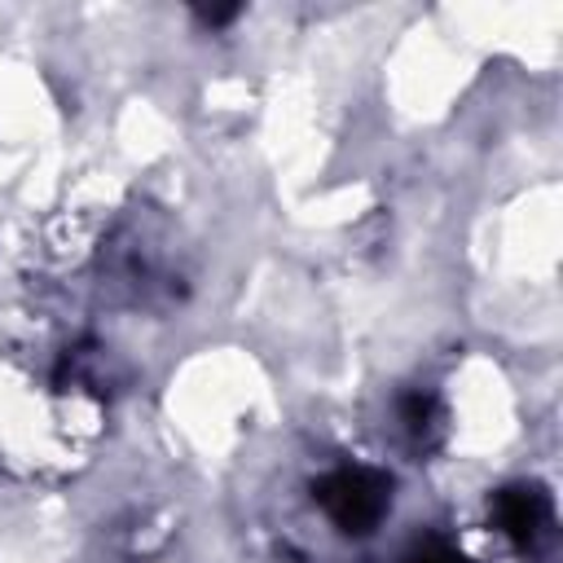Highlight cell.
Here are the masks:
<instances>
[{
  "label": "cell",
  "instance_id": "obj_2",
  "mask_svg": "<svg viewBox=\"0 0 563 563\" xmlns=\"http://www.w3.org/2000/svg\"><path fill=\"white\" fill-rule=\"evenodd\" d=\"M497 528L523 550L537 554L554 541V506L541 488H506L497 497Z\"/></svg>",
  "mask_w": 563,
  "mask_h": 563
},
{
  "label": "cell",
  "instance_id": "obj_1",
  "mask_svg": "<svg viewBox=\"0 0 563 563\" xmlns=\"http://www.w3.org/2000/svg\"><path fill=\"white\" fill-rule=\"evenodd\" d=\"M387 475L369 471V466H339L317 484V501L321 510L343 528V532H374V523L387 515Z\"/></svg>",
  "mask_w": 563,
  "mask_h": 563
},
{
  "label": "cell",
  "instance_id": "obj_3",
  "mask_svg": "<svg viewBox=\"0 0 563 563\" xmlns=\"http://www.w3.org/2000/svg\"><path fill=\"white\" fill-rule=\"evenodd\" d=\"M409 563H466L457 550H449V545H422Z\"/></svg>",
  "mask_w": 563,
  "mask_h": 563
}]
</instances>
